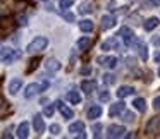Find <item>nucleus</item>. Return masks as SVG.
<instances>
[{"label":"nucleus","instance_id":"nucleus-1","mask_svg":"<svg viewBox=\"0 0 160 139\" xmlns=\"http://www.w3.org/2000/svg\"><path fill=\"white\" fill-rule=\"evenodd\" d=\"M47 45H48V40H47L45 36H36V38L28 45L26 50H28L29 53H38V52H42V50H45Z\"/></svg>","mask_w":160,"mask_h":139},{"label":"nucleus","instance_id":"nucleus-2","mask_svg":"<svg viewBox=\"0 0 160 139\" xmlns=\"http://www.w3.org/2000/svg\"><path fill=\"white\" fill-rule=\"evenodd\" d=\"M0 59L4 60V62H7V64H12V62H16V60L21 59V52L4 46V48H0Z\"/></svg>","mask_w":160,"mask_h":139},{"label":"nucleus","instance_id":"nucleus-3","mask_svg":"<svg viewBox=\"0 0 160 139\" xmlns=\"http://www.w3.org/2000/svg\"><path fill=\"white\" fill-rule=\"evenodd\" d=\"M146 132L152 136H157L160 132V117H152L146 122Z\"/></svg>","mask_w":160,"mask_h":139},{"label":"nucleus","instance_id":"nucleus-4","mask_svg":"<svg viewBox=\"0 0 160 139\" xmlns=\"http://www.w3.org/2000/svg\"><path fill=\"white\" fill-rule=\"evenodd\" d=\"M107 136L110 139H117V137H122V136H126V127H122V125H110V127L107 129Z\"/></svg>","mask_w":160,"mask_h":139},{"label":"nucleus","instance_id":"nucleus-5","mask_svg":"<svg viewBox=\"0 0 160 139\" xmlns=\"http://www.w3.org/2000/svg\"><path fill=\"white\" fill-rule=\"evenodd\" d=\"M117 36H121V38L124 40L126 45H131V43L134 41V35H132V31H131L129 28H126V26H122V28L119 29Z\"/></svg>","mask_w":160,"mask_h":139},{"label":"nucleus","instance_id":"nucleus-6","mask_svg":"<svg viewBox=\"0 0 160 139\" xmlns=\"http://www.w3.org/2000/svg\"><path fill=\"white\" fill-rule=\"evenodd\" d=\"M42 91V84H38V83H31V84H28L26 86V89H24V96L26 98H33V96H36V94Z\"/></svg>","mask_w":160,"mask_h":139},{"label":"nucleus","instance_id":"nucleus-7","mask_svg":"<svg viewBox=\"0 0 160 139\" xmlns=\"http://www.w3.org/2000/svg\"><path fill=\"white\" fill-rule=\"evenodd\" d=\"M98 62L102 65H105L107 69H115L119 60H117V57H98Z\"/></svg>","mask_w":160,"mask_h":139},{"label":"nucleus","instance_id":"nucleus-8","mask_svg":"<svg viewBox=\"0 0 160 139\" xmlns=\"http://www.w3.org/2000/svg\"><path fill=\"white\" fill-rule=\"evenodd\" d=\"M55 107L59 108V112L62 113V117H64V118H72V115H74V113H72V110H71V108L67 107V105H64L60 100L55 103Z\"/></svg>","mask_w":160,"mask_h":139},{"label":"nucleus","instance_id":"nucleus-9","mask_svg":"<svg viewBox=\"0 0 160 139\" xmlns=\"http://www.w3.org/2000/svg\"><path fill=\"white\" fill-rule=\"evenodd\" d=\"M22 88V79H19V77H14V79L9 83V93L11 94H18V91Z\"/></svg>","mask_w":160,"mask_h":139},{"label":"nucleus","instance_id":"nucleus-10","mask_svg":"<svg viewBox=\"0 0 160 139\" xmlns=\"http://www.w3.org/2000/svg\"><path fill=\"white\" fill-rule=\"evenodd\" d=\"M33 127H35V131L38 132V134H42V132L45 131V122H43L42 115H35V117H33Z\"/></svg>","mask_w":160,"mask_h":139},{"label":"nucleus","instance_id":"nucleus-11","mask_svg":"<svg viewBox=\"0 0 160 139\" xmlns=\"http://www.w3.org/2000/svg\"><path fill=\"white\" fill-rule=\"evenodd\" d=\"M91 45H93V41H91V38H88V36H83V38L78 40V48H79L81 52H86V50H90Z\"/></svg>","mask_w":160,"mask_h":139},{"label":"nucleus","instance_id":"nucleus-12","mask_svg":"<svg viewBox=\"0 0 160 139\" xmlns=\"http://www.w3.org/2000/svg\"><path fill=\"white\" fill-rule=\"evenodd\" d=\"M60 62L57 59H48L47 60V64H45V69L48 70V72H57V70H60Z\"/></svg>","mask_w":160,"mask_h":139},{"label":"nucleus","instance_id":"nucleus-13","mask_svg":"<svg viewBox=\"0 0 160 139\" xmlns=\"http://www.w3.org/2000/svg\"><path fill=\"white\" fill-rule=\"evenodd\" d=\"M114 26H115V17L114 16L107 14V16L102 17V28L103 29H110V28H114Z\"/></svg>","mask_w":160,"mask_h":139},{"label":"nucleus","instance_id":"nucleus-14","mask_svg":"<svg viewBox=\"0 0 160 139\" xmlns=\"http://www.w3.org/2000/svg\"><path fill=\"white\" fill-rule=\"evenodd\" d=\"M81 89L90 94V93H93V91H97V83H95V81H83V83H81Z\"/></svg>","mask_w":160,"mask_h":139},{"label":"nucleus","instance_id":"nucleus-15","mask_svg":"<svg viewBox=\"0 0 160 139\" xmlns=\"http://www.w3.org/2000/svg\"><path fill=\"white\" fill-rule=\"evenodd\" d=\"M28 136H29V124L28 122H22V124L18 127V137L26 139Z\"/></svg>","mask_w":160,"mask_h":139},{"label":"nucleus","instance_id":"nucleus-16","mask_svg":"<svg viewBox=\"0 0 160 139\" xmlns=\"http://www.w3.org/2000/svg\"><path fill=\"white\" fill-rule=\"evenodd\" d=\"M7 21H9L7 17H5V19H0V38H5V36L11 33V26L7 24Z\"/></svg>","mask_w":160,"mask_h":139},{"label":"nucleus","instance_id":"nucleus-17","mask_svg":"<svg viewBox=\"0 0 160 139\" xmlns=\"http://www.w3.org/2000/svg\"><path fill=\"white\" fill-rule=\"evenodd\" d=\"M158 24H160V22H158V19H157V17H150V19H146V21H145L143 28H145V31H153Z\"/></svg>","mask_w":160,"mask_h":139},{"label":"nucleus","instance_id":"nucleus-18","mask_svg":"<svg viewBox=\"0 0 160 139\" xmlns=\"http://www.w3.org/2000/svg\"><path fill=\"white\" fill-rule=\"evenodd\" d=\"M122 110H124V103H122V101H117V103H114V105L110 107V110H108V115H110V117H115V115L121 113Z\"/></svg>","mask_w":160,"mask_h":139},{"label":"nucleus","instance_id":"nucleus-19","mask_svg":"<svg viewBox=\"0 0 160 139\" xmlns=\"http://www.w3.org/2000/svg\"><path fill=\"white\" fill-rule=\"evenodd\" d=\"M84 131V124L83 122H72V124L69 125V132L71 134H79V132Z\"/></svg>","mask_w":160,"mask_h":139},{"label":"nucleus","instance_id":"nucleus-20","mask_svg":"<svg viewBox=\"0 0 160 139\" xmlns=\"http://www.w3.org/2000/svg\"><path fill=\"white\" fill-rule=\"evenodd\" d=\"M102 115V107L100 105H93V107L88 110V118H98Z\"/></svg>","mask_w":160,"mask_h":139},{"label":"nucleus","instance_id":"nucleus-21","mask_svg":"<svg viewBox=\"0 0 160 139\" xmlns=\"http://www.w3.org/2000/svg\"><path fill=\"white\" fill-rule=\"evenodd\" d=\"M132 93H134V89H132L131 86H121L119 91H117V98H126V96H129V94H132Z\"/></svg>","mask_w":160,"mask_h":139},{"label":"nucleus","instance_id":"nucleus-22","mask_svg":"<svg viewBox=\"0 0 160 139\" xmlns=\"http://www.w3.org/2000/svg\"><path fill=\"white\" fill-rule=\"evenodd\" d=\"M67 100L72 105H78V103H81V94L78 93V91H69V93H67Z\"/></svg>","mask_w":160,"mask_h":139},{"label":"nucleus","instance_id":"nucleus-23","mask_svg":"<svg viewBox=\"0 0 160 139\" xmlns=\"http://www.w3.org/2000/svg\"><path fill=\"white\" fill-rule=\"evenodd\" d=\"M79 29H81L83 33H90V31H93V22L88 21V19H84V21H81V22H79Z\"/></svg>","mask_w":160,"mask_h":139},{"label":"nucleus","instance_id":"nucleus-24","mask_svg":"<svg viewBox=\"0 0 160 139\" xmlns=\"http://www.w3.org/2000/svg\"><path fill=\"white\" fill-rule=\"evenodd\" d=\"M132 107H134L138 112H145L146 110V103H145L143 98H136V100L132 101Z\"/></svg>","mask_w":160,"mask_h":139},{"label":"nucleus","instance_id":"nucleus-25","mask_svg":"<svg viewBox=\"0 0 160 139\" xmlns=\"http://www.w3.org/2000/svg\"><path fill=\"white\" fill-rule=\"evenodd\" d=\"M121 118H122L124 122H132V120L136 118V115L132 113V112H128V110L124 108V110L121 112Z\"/></svg>","mask_w":160,"mask_h":139},{"label":"nucleus","instance_id":"nucleus-26","mask_svg":"<svg viewBox=\"0 0 160 139\" xmlns=\"http://www.w3.org/2000/svg\"><path fill=\"white\" fill-rule=\"evenodd\" d=\"M91 11H93V9H91L90 4H81L79 5V14H90Z\"/></svg>","mask_w":160,"mask_h":139},{"label":"nucleus","instance_id":"nucleus-27","mask_svg":"<svg viewBox=\"0 0 160 139\" xmlns=\"http://www.w3.org/2000/svg\"><path fill=\"white\" fill-rule=\"evenodd\" d=\"M139 55H141V59H143V60L148 59V50H146V46H143L141 43H139Z\"/></svg>","mask_w":160,"mask_h":139},{"label":"nucleus","instance_id":"nucleus-28","mask_svg":"<svg viewBox=\"0 0 160 139\" xmlns=\"http://www.w3.org/2000/svg\"><path fill=\"white\" fill-rule=\"evenodd\" d=\"M50 132H52L53 136H59L60 134V125L59 124H52L50 125Z\"/></svg>","mask_w":160,"mask_h":139},{"label":"nucleus","instance_id":"nucleus-29","mask_svg":"<svg viewBox=\"0 0 160 139\" xmlns=\"http://www.w3.org/2000/svg\"><path fill=\"white\" fill-rule=\"evenodd\" d=\"M103 83L114 84V83H115V76H112V74H107V76H103Z\"/></svg>","mask_w":160,"mask_h":139},{"label":"nucleus","instance_id":"nucleus-30","mask_svg":"<svg viewBox=\"0 0 160 139\" xmlns=\"http://www.w3.org/2000/svg\"><path fill=\"white\" fill-rule=\"evenodd\" d=\"M59 4H60V7H62V9H67V7H71V5L74 4V0H60Z\"/></svg>","mask_w":160,"mask_h":139},{"label":"nucleus","instance_id":"nucleus-31","mask_svg":"<svg viewBox=\"0 0 160 139\" xmlns=\"http://www.w3.org/2000/svg\"><path fill=\"white\" fill-rule=\"evenodd\" d=\"M38 62H40V59H35V60H31V62H29V67H28V72H31V70H35L36 67H38Z\"/></svg>","mask_w":160,"mask_h":139},{"label":"nucleus","instance_id":"nucleus-32","mask_svg":"<svg viewBox=\"0 0 160 139\" xmlns=\"http://www.w3.org/2000/svg\"><path fill=\"white\" fill-rule=\"evenodd\" d=\"M110 100V93L108 91H102L100 93V101H108Z\"/></svg>","mask_w":160,"mask_h":139},{"label":"nucleus","instance_id":"nucleus-33","mask_svg":"<svg viewBox=\"0 0 160 139\" xmlns=\"http://www.w3.org/2000/svg\"><path fill=\"white\" fill-rule=\"evenodd\" d=\"M53 110H55V108H53V105L45 107V115H47V117H52V115H53Z\"/></svg>","mask_w":160,"mask_h":139},{"label":"nucleus","instance_id":"nucleus-34","mask_svg":"<svg viewBox=\"0 0 160 139\" xmlns=\"http://www.w3.org/2000/svg\"><path fill=\"white\" fill-rule=\"evenodd\" d=\"M153 108H155V110H160V96H157L155 100H153Z\"/></svg>","mask_w":160,"mask_h":139},{"label":"nucleus","instance_id":"nucleus-35","mask_svg":"<svg viewBox=\"0 0 160 139\" xmlns=\"http://www.w3.org/2000/svg\"><path fill=\"white\" fill-rule=\"evenodd\" d=\"M64 17H66L69 22H72V21H74V16L71 14V12H64Z\"/></svg>","mask_w":160,"mask_h":139},{"label":"nucleus","instance_id":"nucleus-36","mask_svg":"<svg viewBox=\"0 0 160 139\" xmlns=\"http://www.w3.org/2000/svg\"><path fill=\"white\" fill-rule=\"evenodd\" d=\"M18 24H26V17H24V16H19V17H18Z\"/></svg>","mask_w":160,"mask_h":139},{"label":"nucleus","instance_id":"nucleus-37","mask_svg":"<svg viewBox=\"0 0 160 139\" xmlns=\"http://www.w3.org/2000/svg\"><path fill=\"white\" fill-rule=\"evenodd\" d=\"M81 74H91V67H83V69H81Z\"/></svg>","mask_w":160,"mask_h":139},{"label":"nucleus","instance_id":"nucleus-38","mask_svg":"<svg viewBox=\"0 0 160 139\" xmlns=\"http://www.w3.org/2000/svg\"><path fill=\"white\" fill-rule=\"evenodd\" d=\"M155 62H160V52H158V53H157V55H155Z\"/></svg>","mask_w":160,"mask_h":139},{"label":"nucleus","instance_id":"nucleus-39","mask_svg":"<svg viewBox=\"0 0 160 139\" xmlns=\"http://www.w3.org/2000/svg\"><path fill=\"white\" fill-rule=\"evenodd\" d=\"M2 105H4V100H2V96H0V108H2Z\"/></svg>","mask_w":160,"mask_h":139},{"label":"nucleus","instance_id":"nucleus-40","mask_svg":"<svg viewBox=\"0 0 160 139\" xmlns=\"http://www.w3.org/2000/svg\"><path fill=\"white\" fill-rule=\"evenodd\" d=\"M155 43H157V45H160V38H157V40H155Z\"/></svg>","mask_w":160,"mask_h":139},{"label":"nucleus","instance_id":"nucleus-41","mask_svg":"<svg viewBox=\"0 0 160 139\" xmlns=\"http://www.w3.org/2000/svg\"><path fill=\"white\" fill-rule=\"evenodd\" d=\"M158 2H160V0H153V4H158Z\"/></svg>","mask_w":160,"mask_h":139},{"label":"nucleus","instance_id":"nucleus-42","mask_svg":"<svg viewBox=\"0 0 160 139\" xmlns=\"http://www.w3.org/2000/svg\"><path fill=\"white\" fill-rule=\"evenodd\" d=\"M158 76H160V67H158Z\"/></svg>","mask_w":160,"mask_h":139}]
</instances>
